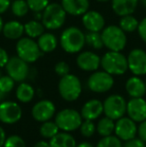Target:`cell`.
Instances as JSON below:
<instances>
[{
	"mask_svg": "<svg viewBox=\"0 0 146 147\" xmlns=\"http://www.w3.org/2000/svg\"><path fill=\"white\" fill-rule=\"evenodd\" d=\"M59 43L61 48L66 53H78L85 45V34L80 28L76 26H69L61 33Z\"/></svg>",
	"mask_w": 146,
	"mask_h": 147,
	"instance_id": "1",
	"label": "cell"
},
{
	"mask_svg": "<svg viewBox=\"0 0 146 147\" xmlns=\"http://www.w3.org/2000/svg\"><path fill=\"white\" fill-rule=\"evenodd\" d=\"M100 66L104 71L114 75H123L128 70L127 56L121 53V51L108 50L101 57Z\"/></svg>",
	"mask_w": 146,
	"mask_h": 147,
	"instance_id": "2",
	"label": "cell"
},
{
	"mask_svg": "<svg viewBox=\"0 0 146 147\" xmlns=\"http://www.w3.org/2000/svg\"><path fill=\"white\" fill-rule=\"evenodd\" d=\"M67 13L61 4L49 3L48 6L42 11L41 22L44 25L45 29L57 30L64 25Z\"/></svg>",
	"mask_w": 146,
	"mask_h": 147,
	"instance_id": "3",
	"label": "cell"
},
{
	"mask_svg": "<svg viewBox=\"0 0 146 147\" xmlns=\"http://www.w3.org/2000/svg\"><path fill=\"white\" fill-rule=\"evenodd\" d=\"M104 47L110 51H122L126 47L127 36L119 25H108L101 31Z\"/></svg>",
	"mask_w": 146,
	"mask_h": 147,
	"instance_id": "4",
	"label": "cell"
},
{
	"mask_svg": "<svg viewBox=\"0 0 146 147\" xmlns=\"http://www.w3.org/2000/svg\"><path fill=\"white\" fill-rule=\"evenodd\" d=\"M58 92L61 98L68 102L76 101L82 92L80 79L74 74H66L62 76L58 82Z\"/></svg>",
	"mask_w": 146,
	"mask_h": 147,
	"instance_id": "5",
	"label": "cell"
},
{
	"mask_svg": "<svg viewBox=\"0 0 146 147\" xmlns=\"http://www.w3.org/2000/svg\"><path fill=\"white\" fill-rule=\"evenodd\" d=\"M15 49L17 56L28 64L36 62L43 54L37 44V41H34V39L30 37H21L18 39Z\"/></svg>",
	"mask_w": 146,
	"mask_h": 147,
	"instance_id": "6",
	"label": "cell"
},
{
	"mask_svg": "<svg viewBox=\"0 0 146 147\" xmlns=\"http://www.w3.org/2000/svg\"><path fill=\"white\" fill-rule=\"evenodd\" d=\"M83 118L80 112L72 108H65L55 114V123L59 129L65 132H72L80 127Z\"/></svg>",
	"mask_w": 146,
	"mask_h": 147,
	"instance_id": "7",
	"label": "cell"
},
{
	"mask_svg": "<svg viewBox=\"0 0 146 147\" xmlns=\"http://www.w3.org/2000/svg\"><path fill=\"white\" fill-rule=\"evenodd\" d=\"M127 101L119 94L109 95L103 102V113L113 120L123 117L126 113Z\"/></svg>",
	"mask_w": 146,
	"mask_h": 147,
	"instance_id": "8",
	"label": "cell"
},
{
	"mask_svg": "<svg viewBox=\"0 0 146 147\" xmlns=\"http://www.w3.org/2000/svg\"><path fill=\"white\" fill-rule=\"evenodd\" d=\"M114 85V78L111 74L106 71H96L92 72L88 77L87 86L89 90L95 93H105L109 91Z\"/></svg>",
	"mask_w": 146,
	"mask_h": 147,
	"instance_id": "9",
	"label": "cell"
},
{
	"mask_svg": "<svg viewBox=\"0 0 146 147\" xmlns=\"http://www.w3.org/2000/svg\"><path fill=\"white\" fill-rule=\"evenodd\" d=\"M7 75H9L15 82H23L29 76V66L26 61L20 57H9L7 64L5 65Z\"/></svg>",
	"mask_w": 146,
	"mask_h": 147,
	"instance_id": "10",
	"label": "cell"
},
{
	"mask_svg": "<svg viewBox=\"0 0 146 147\" xmlns=\"http://www.w3.org/2000/svg\"><path fill=\"white\" fill-rule=\"evenodd\" d=\"M22 109L17 102L4 100L0 103V121L4 124H15L21 119Z\"/></svg>",
	"mask_w": 146,
	"mask_h": 147,
	"instance_id": "11",
	"label": "cell"
},
{
	"mask_svg": "<svg viewBox=\"0 0 146 147\" xmlns=\"http://www.w3.org/2000/svg\"><path fill=\"white\" fill-rule=\"evenodd\" d=\"M128 70L133 75H146V52L141 48H134L127 56Z\"/></svg>",
	"mask_w": 146,
	"mask_h": 147,
	"instance_id": "12",
	"label": "cell"
},
{
	"mask_svg": "<svg viewBox=\"0 0 146 147\" xmlns=\"http://www.w3.org/2000/svg\"><path fill=\"white\" fill-rule=\"evenodd\" d=\"M114 133L121 141H128L137 135L136 122L129 117H121L116 120Z\"/></svg>",
	"mask_w": 146,
	"mask_h": 147,
	"instance_id": "13",
	"label": "cell"
},
{
	"mask_svg": "<svg viewBox=\"0 0 146 147\" xmlns=\"http://www.w3.org/2000/svg\"><path fill=\"white\" fill-rule=\"evenodd\" d=\"M56 107L51 100L42 99L33 105L31 110V115L33 119L38 122H45L55 116Z\"/></svg>",
	"mask_w": 146,
	"mask_h": 147,
	"instance_id": "14",
	"label": "cell"
},
{
	"mask_svg": "<svg viewBox=\"0 0 146 147\" xmlns=\"http://www.w3.org/2000/svg\"><path fill=\"white\" fill-rule=\"evenodd\" d=\"M101 57L92 51H82L76 57L78 68L86 72H94L100 67Z\"/></svg>",
	"mask_w": 146,
	"mask_h": 147,
	"instance_id": "15",
	"label": "cell"
},
{
	"mask_svg": "<svg viewBox=\"0 0 146 147\" xmlns=\"http://www.w3.org/2000/svg\"><path fill=\"white\" fill-rule=\"evenodd\" d=\"M82 24L87 31L101 32L105 27V19L100 12L95 10H87L82 15Z\"/></svg>",
	"mask_w": 146,
	"mask_h": 147,
	"instance_id": "16",
	"label": "cell"
},
{
	"mask_svg": "<svg viewBox=\"0 0 146 147\" xmlns=\"http://www.w3.org/2000/svg\"><path fill=\"white\" fill-rule=\"evenodd\" d=\"M126 113L129 118L137 122H141L146 119V100L142 97L131 98L127 102Z\"/></svg>",
	"mask_w": 146,
	"mask_h": 147,
	"instance_id": "17",
	"label": "cell"
},
{
	"mask_svg": "<svg viewBox=\"0 0 146 147\" xmlns=\"http://www.w3.org/2000/svg\"><path fill=\"white\" fill-rule=\"evenodd\" d=\"M103 113V102L99 99H90L86 101L81 108L82 118L84 120H95L101 116Z\"/></svg>",
	"mask_w": 146,
	"mask_h": 147,
	"instance_id": "18",
	"label": "cell"
},
{
	"mask_svg": "<svg viewBox=\"0 0 146 147\" xmlns=\"http://www.w3.org/2000/svg\"><path fill=\"white\" fill-rule=\"evenodd\" d=\"M61 5L67 14L72 16H82L89 10V0H61Z\"/></svg>",
	"mask_w": 146,
	"mask_h": 147,
	"instance_id": "19",
	"label": "cell"
},
{
	"mask_svg": "<svg viewBox=\"0 0 146 147\" xmlns=\"http://www.w3.org/2000/svg\"><path fill=\"white\" fill-rule=\"evenodd\" d=\"M139 0H111V8L118 16L130 15L135 12Z\"/></svg>",
	"mask_w": 146,
	"mask_h": 147,
	"instance_id": "20",
	"label": "cell"
},
{
	"mask_svg": "<svg viewBox=\"0 0 146 147\" xmlns=\"http://www.w3.org/2000/svg\"><path fill=\"white\" fill-rule=\"evenodd\" d=\"M125 90L131 98L143 97L146 93L145 83L139 76H132L128 78L125 83Z\"/></svg>",
	"mask_w": 146,
	"mask_h": 147,
	"instance_id": "21",
	"label": "cell"
},
{
	"mask_svg": "<svg viewBox=\"0 0 146 147\" xmlns=\"http://www.w3.org/2000/svg\"><path fill=\"white\" fill-rule=\"evenodd\" d=\"M2 34L10 40H18L24 34V24L17 20H10L4 23L2 28Z\"/></svg>",
	"mask_w": 146,
	"mask_h": 147,
	"instance_id": "22",
	"label": "cell"
},
{
	"mask_svg": "<svg viewBox=\"0 0 146 147\" xmlns=\"http://www.w3.org/2000/svg\"><path fill=\"white\" fill-rule=\"evenodd\" d=\"M37 44L43 53H50L57 48L58 39L53 33L44 32L37 38Z\"/></svg>",
	"mask_w": 146,
	"mask_h": 147,
	"instance_id": "23",
	"label": "cell"
},
{
	"mask_svg": "<svg viewBox=\"0 0 146 147\" xmlns=\"http://www.w3.org/2000/svg\"><path fill=\"white\" fill-rule=\"evenodd\" d=\"M50 147H76V140L69 132H58L49 140Z\"/></svg>",
	"mask_w": 146,
	"mask_h": 147,
	"instance_id": "24",
	"label": "cell"
},
{
	"mask_svg": "<svg viewBox=\"0 0 146 147\" xmlns=\"http://www.w3.org/2000/svg\"><path fill=\"white\" fill-rule=\"evenodd\" d=\"M16 98L21 103H29L33 100L35 96V89L33 86L26 82H20V84L16 88Z\"/></svg>",
	"mask_w": 146,
	"mask_h": 147,
	"instance_id": "25",
	"label": "cell"
},
{
	"mask_svg": "<svg viewBox=\"0 0 146 147\" xmlns=\"http://www.w3.org/2000/svg\"><path fill=\"white\" fill-rule=\"evenodd\" d=\"M114 129H115L114 120L107 116L100 118L97 122V125H96V131L102 137L112 135L113 132H114Z\"/></svg>",
	"mask_w": 146,
	"mask_h": 147,
	"instance_id": "26",
	"label": "cell"
},
{
	"mask_svg": "<svg viewBox=\"0 0 146 147\" xmlns=\"http://www.w3.org/2000/svg\"><path fill=\"white\" fill-rule=\"evenodd\" d=\"M45 32V27L42 22L38 20H30L24 24V33L30 38H38L41 34Z\"/></svg>",
	"mask_w": 146,
	"mask_h": 147,
	"instance_id": "27",
	"label": "cell"
},
{
	"mask_svg": "<svg viewBox=\"0 0 146 147\" xmlns=\"http://www.w3.org/2000/svg\"><path fill=\"white\" fill-rule=\"evenodd\" d=\"M118 25L125 33H132L137 30L139 21L137 20L136 17L130 14V15L121 16V18L119 19Z\"/></svg>",
	"mask_w": 146,
	"mask_h": 147,
	"instance_id": "28",
	"label": "cell"
},
{
	"mask_svg": "<svg viewBox=\"0 0 146 147\" xmlns=\"http://www.w3.org/2000/svg\"><path fill=\"white\" fill-rule=\"evenodd\" d=\"M85 44L95 50H101L104 47L103 40H102L101 32H93L87 31L85 34Z\"/></svg>",
	"mask_w": 146,
	"mask_h": 147,
	"instance_id": "29",
	"label": "cell"
},
{
	"mask_svg": "<svg viewBox=\"0 0 146 147\" xmlns=\"http://www.w3.org/2000/svg\"><path fill=\"white\" fill-rule=\"evenodd\" d=\"M59 127L57 126V124L55 123V121H45L42 122L40 128H39V133L42 136L44 139H49L50 140L53 136H55L59 132Z\"/></svg>",
	"mask_w": 146,
	"mask_h": 147,
	"instance_id": "30",
	"label": "cell"
},
{
	"mask_svg": "<svg viewBox=\"0 0 146 147\" xmlns=\"http://www.w3.org/2000/svg\"><path fill=\"white\" fill-rule=\"evenodd\" d=\"M11 11L16 17H24L29 11V7L26 0H14L10 5Z\"/></svg>",
	"mask_w": 146,
	"mask_h": 147,
	"instance_id": "31",
	"label": "cell"
},
{
	"mask_svg": "<svg viewBox=\"0 0 146 147\" xmlns=\"http://www.w3.org/2000/svg\"><path fill=\"white\" fill-rule=\"evenodd\" d=\"M96 147H123L121 140L116 135L104 136L98 141Z\"/></svg>",
	"mask_w": 146,
	"mask_h": 147,
	"instance_id": "32",
	"label": "cell"
},
{
	"mask_svg": "<svg viewBox=\"0 0 146 147\" xmlns=\"http://www.w3.org/2000/svg\"><path fill=\"white\" fill-rule=\"evenodd\" d=\"M79 129L80 133L83 137H92L96 132V124L92 120H84V121H82Z\"/></svg>",
	"mask_w": 146,
	"mask_h": 147,
	"instance_id": "33",
	"label": "cell"
},
{
	"mask_svg": "<svg viewBox=\"0 0 146 147\" xmlns=\"http://www.w3.org/2000/svg\"><path fill=\"white\" fill-rule=\"evenodd\" d=\"M26 2L28 4L29 10L33 11L34 13L42 12L48 6V4L50 3L49 0H26Z\"/></svg>",
	"mask_w": 146,
	"mask_h": 147,
	"instance_id": "34",
	"label": "cell"
},
{
	"mask_svg": "<svg viewBox=\"0 0 146 147\" xmlns=\"http://www.w3.org/2000/svg\"><path fill=\"white\" fill-rule=\"evenodd\" d=\"M15 86V81L9 75L1 76L0 77V90L5 94H8L13 90Z\"/></svg>",
	"mask_w": 146,
	"mask_h": 147,
	"instance_id": "35",
	"label": "cell"
},
{
	"mask_svg": "<svg viewBox=\"0 0 146 147\" xmlns=\"http://www.w3.org/2000/svg\"><path fill=\"white\" fill-rule=\"evenodd\" d=\"M3 147H26V143L19 135H10L6 138Z\"/></svg>",
	"mask_w": 146,
	"mask_h": 147,
	"instance_id": "36",
	"label": "cell"
},
{
	"mask_svg": "<svg viewBox=\"0 0 146 147\" xmlns=\"http://www.w3.org/2000/svg\"><path fill=\"white\" fill-rule=\"evenodd\" d=\"M54 71L57 75L60 76V77H62V76H64V75H66V74L69 73V71H70V67H69V65H68L67 62L59 61L55 64Z\"/></svg>",
	"mask_w": 146,
	"mask_h": 147,
	"instance_id": "37",
	"label": "cell"
},
{
	"mask_svg": "<svg viewBox=\"0 0 146 147\" xmlns=\"http://www.w3.org/2000/svg\"><path fill=\"white\" fill-rule=\"evenodd\" d=\"M123 147H146V142L142 141L140 138H132V139L125 141Z\"/></svg>",
	"mask_w": 146,
	"mask_h": 147,
	"instance_id": "38",
	"label": "cell"
},
{
	"mask_svg": "<svg viewBox=\"0 0 146 147\" xmlns=\"http://www.w3.org/2000/svg\"><path fill=\"white\" fill-rule=\"evenodd\" d=\"M138 31L139 37L141 38V40L146 44V17L143 18L141 21H139V25L137 28Z\"/></svg>",
	"mask_w": 146,
	"mask_h": 147,
	"instance_id": "39",
	"label": "cell"
},
{
	"mask_svg": "<svg viewBox=\"0 0 146 147\" xmlns=\"http://www.w3.org/2000/svg\"><path fill=\"white\" fill-rule=\"evenodd\" d=\"M137 134H138V138L146 142V119L139 122V125L137 127Z\"/></svg>",
	"mask_w": 146,
	"mask_h": 147,
	"instance_id": "40",
	"label": "cell"
},
{
	"mask_svg": "<svg viewBox=\"0 0 146 147\" xmlns=\"http://www.w3.org/2000/svg\"><path fill=\"white\" fill-rule=\"evenodd\" d=\"M8 60H9V55H8L7 51L2 47H0V68L5 67Z\"/></svg>",
	"mask_w": 146,
	"mask_h": 147,
	"instance_id": "41",
	"label": "cell"
},
{
	"mask_svg": "<svg viewBox=\"0 0 146 147\" xmlns=\"http://www.w3.org/2000/svg\"><path fill=\"white\" fill-rule=\"evenodd\" d=\"M10 5H11L10 0H0V15L5 13L9 9Z\"/></svg>",
	"mask_w": 146,
	"mask_h": 147,
	"instance_id": "42",
	"label": "cell"
},
{
	"mask_svg": "<svg viewBox=\"0 0 146 147\" xmlns=\"http://www.w3.org/2000/svg\"><path fill=\"white\" fill-rule=\"evenodd\" d=\"M6 133H5V131H4V129L3 128L0 126V147H3L4 145V142H5V140H6Z\"/></svg>",
	"mask_w": 146,
	"mask_h": 147,
	"instance_id": "43",
	"label": "cell"
},
{
	"mask_svg": "<svg viewBox=\"0 0 146 147\" xmlns=\"http://www.w3.org/2000/svg\"><path fill=\"white\" fill-rule=\"evenodd\" d=\"M33 147H50V144L45 140H40V141H37Z\"/></svg>",
	"mask_w": 146,
	"mask_h": 147,
	"instance_id": "44",
	"label": "cell"
},
{
	"mask_svg": "<svg viewBox=\"0 0 146 147\" xmlns=\"http://www.w3.org/2000/svg\"><path fill=\"white\" fill-rule=\"evenodd\" d=\"M76 147H94L93 145H92L91 143H89V142H81V143L77 144L76 145Z\"/></svg>",
	"mask_w": 146,
	"mask_h": 147,
	"instance_id": "45",
	"label": "cell"
},
{
	"mask_svg": "<svg viewBox=\"0 0 146 147\" xmlns=\"http://www.w3.org/2000/svg\"><path fill=\"white\" fill-rule=\"evenodd\" d=\"M6 95H7V94H5V93H3L1 90H0V103H1L2 101H4V100H5V98H6Z\"/></svg>",
	"mask_w": 146,
	"mask_h": 147,
	"instance_id": "46",
	"label": "cell"
},
{
	"mask_svg": "<svg viewBox=\"0 0 146 147\" xmlns=\"http://www.w3.org/2000/svg\"><path fill=\"white\" fill-rule=\"evenodd\" d=\"M3 25H4L3 19H2V17L0 16V33H2V28H3Z\"/></svg>",
	"mask_w": 146,
	"mask_h": 147,
	"instance_id": "47",
	"label": "cell"
},
{
	"mask_svg": "<svg viewBox=\"0 0 146 147\" xmlns=\"http://www.w3.org/2000/svg\"><path fill=\"white\" fill-rule=\"evenodd\" d=\"M97 2L99 3H105V2H108V1H111V0H96Z\"/></svg>",
	"mask_w": 146,
	"mask_h": 147,
	"instance_id": "48",
	"label": "cell"
},
{
	"mask_svg": "<svg viewBox=\"0 0 146 147\" xmlns=\"http://www.w3.org/2000/svg\"><path fill=\"white\" fill-rule=\"evenodd\" d=\"M139 1L141 2V4H142L144 7H146V0H139Z\"/></svg>",
	"mask_w": 146,
	"mask_h": 147,
	"instance_id": "49",
	"label": "cell"
},
{
	"mask_svg": "<svg viewBox=\"0 0 146 147\" xmlns=\"http://www.w3.org/2000/svg\"><path fill=\"white\" fill-rule=\"evenodd\" d=\"M144 83H145V88H146V80H145V81H144Z\"/></svg>",
	"mask_w": 146,
	"mask_h": 147,
	"instance_id": "50",
	"label": "cell"
},
{
	"mask_svg": "<svg viewBox=\"0 0 146 147\" xmlns=\"http://www.w3.org/2000/svg\"><path fill=\"white\" fill-rule=\"evenodd\" d=\"M0 77H1V71H0Z\"/></svg>",
	"mask_w": 146,
	"mask_h": 147,
	"instance_id": "51",
	"label": "cell"
}]
</instances>
